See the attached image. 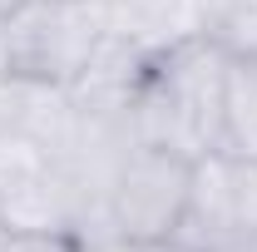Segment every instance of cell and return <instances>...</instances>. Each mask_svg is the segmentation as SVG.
Returning <instances> with one entry per match:
<instances>
[{
    "label": "cell",
    "mask_w": 257,
    "mask_h": 252,
    "mask_svg": "<svg viewBox=\"0 0 257 252\" xmlns=\"http://www.w3.org/2000/svg\"><path fill=\"white\" fill-rule=\"evenodd\" d=\"M223 79L227 55L208 35L149 50L128 94V129L139 144L203 158L223 149Z\"/></svg>",
    "instance_id": "obj_1"
},
{
    "label": "cell",
    "mask_w": 257,
    "mask_h": 252,
    "mask_svg": "<svg viewBox=\"0 0 257 252\" xmlns=\"http://www.w3.org/2000/svg\"><path fill=\"white\" fill-rule=\"evenodd\" d=\"M109 40V5L99 0H30L10 25V74L45 84V89H74L84 69L94 64L99 45Z\"/></svg>",
    "instance_id": "obj_2"
},
{
    "label": "cell",
    "mask_w": 257,
    "mask_h": 252,
    "mask_svg": "<svg viewBox=\"0 0 257 252\" xmlns=\"http://www.w3.org/2000/svg\"><path fill=\"white\" fill-rule=\"evenodd\" d=\"M0 227L15 237H79L84 208L55 149L30 129H0Z\"/></svg>",
    "instance_id": "obj_3"
},
{
    "label": "cell",
    "mask_w": 257,
    "mask_h": 252,
    "mask_svg": "<svg viewBox=\"0 0 257 252\" xmlns=\"http://www.w3.org/2000/svg\"><path fill=\"white\" fill-rule=\"evenodd\" d=\"M193 163L173 149H154V144H134L114 178H109V198H104V232L119 242H159L183 227L193 193Z\"/></svg>",
    "instance_id": "obj_4"
},
{
    "label": "cell",
    "mask_w": 257,
    "mask_h": 252,
    "mask_svg": "<svg viewBox=\"0 0 257 252\" xmlns=\"http://www.w3.org/2000/svg\"><path fill=\"white\" fill-rule=\"evenodd\" d=\"M223 154L257 158V60H227V79H223Z\"/></svg>",
    "instance_id": "obj_5"
},
{
    "label": "cell",
    "mask_w": 257,
    "mask_h": 252,
    "mask_svg": "<svg viewBox=\"0 0 257 252\" xmlns=\"http://www.w3.org/2000/svg\"><path fill=\"white\" fill-rule=\"evenodd\" d=\"M203 35L227 60H257V0H208Z\"/></svg>",
    "instance_id": "obj_6"
},
{
    "label": "cell",
    "mask_w": 257,
    "mask_h": 252,
    "mask_svg": "<svg viewBox=\"0 0 257 252\" xmlns=\"http://www.w3.org/2000/svg\"><path fill=\"white\" fill-rule=\"evenodd\" d=\"M227 203H232V222L242 242L257 237V158L227 154Z\"/></svg>",
    "instance_id": "obj_7"
},
{
    "label": "cell",
    "mask_w": 257,
    "mask_h": 252,
    "mask_svg": "<svg viewBox=\"0 0 257 252\" xmlns=\"http://www.w3.org/2000/svg\"><path fill=\"white\" fill-rule=\"evenodd\" d=\"M5 252H74V242L69 237H15L10 232Z\"/></svg>",
    "instance_id": "obj_8"
},
{
    "label": "cell",
    "mask_w": 257,
    "mask_h": 252,
    "mask_svg": "<svg viewBox=\"0 0 257 252\" xmlns=\"http://www.w3.org/2000/svg\"><path fill=\"white\" fill-rule=\"evenodd\" d=\"M128 252H198L183 237H159V242H128Z\"/></svg>",
    "instance_id": "obj_9"
},
{
    "label": "cell",
    "mask_w": 257,
    "mask_h": 252,
    "mask_svg": "<svg viewBox=\"0 0 257 252\" xmlns=\"http://www.w3.org/2000/svg\"><path fill=\"white\" fill-rule=\"evenodd\" d=\"M74 252H128V242H119V237H79Z\"/></svg>",
    "instance_id": "obj_10"
},
{
    "label": "cell",
    "mask_w": 257,
    "mask_h": 252,
    "mask_svg": "<svg viewBox=\"0 0 257 252\" xmlns=\"http://www.w3.org/2000/svg\"><path fill=\"white\" fill-rule=\"evenodd\" d=\"M25 5H30V0H0V30H5V25H10V20H15Z\"/></svg>",
    "instance_id": "obj_11"
},
{
    "label": "cell",
    "mask_w": 257,
    "mask_h": 252,
    "mask_svg": "<svg viewBox=\"0 0 257 252\" xmlns=\"http://www.w3.org/2000/svg\"><path fill=\"white\" fill-rule=\"evenodd\" d=\"M99 5H109V0H99Z\"/></svg>",
    "instance_id": "obj_12"
}]
</instances>
